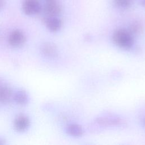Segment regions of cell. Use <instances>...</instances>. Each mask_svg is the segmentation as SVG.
I'll use <instances>...</instances> for the list:
<instances>
[{"instance_id":"cell-1","label":"cell","mask_w":145,"mask_h":145,"mask_svg":"<svg viewBox=\"0 0 145 145\" xmlns=\"http://www.w3.org/2000/svg\"><path fill=\"white\" fill-rule=\"evenodd\" d=\"M112 40L116 46L125 50L131 49L134 44L133 35L129 30L123 28L117 29L114 31Z\"/></svg>"},{"instance_id":"cell-15","label":"cell","mask_w":145,"mask_h":145,"mask_svg":"<svg viewBox=\"0 0 145 145\" xmlns=\"http://www.w3.org/2000/svg\"><path fill=\"white\" fill-rule=\"evenodd\" d=\"M5 143V142L4 140H3V139H2V138H0V145L4 144Z\"/></svg>"},{"instance_id":"cell-4","label":"cell","mask_w":145,"mask_h":145,"mask_svg":"<svg viewBox=\"0 0 145 145\" xmlns=\"http://www.w3.org/2000/svg\"><path fill=\"white\" fill-rule=\"evenodd\" d=\"M44 11L46 16H58L62 11V7L57 0H46Z\"/></svg>"},{"instance_id":"cell-6","label":"cell","mask_w":145,"mask_h":145,"mask_svg":"<svg viewBox=\"0 0 145 145\" xmlns=\"http://www.w3.org/2000/svg\"><path fill=\"white\" fill-rule=\"evenodd\" d=\"M30 121L29 118L24 114H19L17 116L14 121V126L15 129L19 132L25 131L29 127Z\"/></svg>"},{"instance_id":"cell-14","label":"cell","mask_w":145,"mask_h":145,"mask_svg":"<svg viewBox=\"0 0 145 145\" xmlns=\"http://www.w3.org/2000/svg\"><path fill=\"white\" fill-rule=\"evenodd\" d=\"M6 3V0H0V11L3 8Z\"/></svg>"},{"instance_id":"cell-13","label":"cell","mask_w":145,"mask_h":145,"mask_svg":"<svg viewBox=\"0 0 145 145\" xmlns=\"http://www.w3.org/2000/svg\"><path fill=\"white\" fill-rule=\"evenodd\" d=\"M113 2L114 5L120 8H127L132 3V0H113Z\"/></svg>"},{"instance_id":"cell-9","label":"cell","mask_w":145,"mask_h":145,"mask_svg":"<svg viewBox=\"0 0 145 145\" xmlns=\"http://www.w3.org/2000/svg\"><path fill=\"white\" fill-rule=\"evenodd\" d=\"M13 96L11 88L6 86H0V103L5 104L10 101Z\"/></svg>"},{"instance_id":"cell-10","label":"cell","mask_w":145,"mask_h":145,"mask_svg":"<svg viewBox=\"0 0 145 145\" xmlns=\"http://www.w3.org/2000/svg\"><path fill=\"white\" fill-rule=\"evenodd\" d=\"M13 99L15 102L21 105H25L28 103L29 97L27 93L24 90H18L13 95Z\"/></svg>"},{"instance_id":"cell-8","label":"cell","mask_w":145,"mask_h":145,"mask_svg":"<svg viewBox=\"0 0 145 145\" xmlns=\"http://www.w3.org/2000/svg\"><path fill=\"white\" fill-rule=\"evenodd\" d=\"M96 122L101 126H107L121 125L122 123V120L118 117H101L97 118V119L96 120Z\"/></svg>"},{"instance_id":"cell-3","label":"cell","mask_w":145,"mask_h":145,"mask_svg":"<svg viewBox=\"0 0 145 145\" xmlns=\"http://www.w3.org/2000/svg\"><path fill=\"white\" fill-rule=\"evenodd\" d=\"M26 41L25 34L19 29L12 31L8 36V44L14 48H20L22 46Z\"/></svg>"},{"instance_id":"cell-7","label":"cell","mask_w":145,"mask_h":145,"mask_svg":"<svg viewBox=\"0 0 145 145\" xmlns=\"http://www.w3.org/2000/svg\"><path fill=\"white\" fill-rule=\"evenodd\" d=\"M46 28L52 32H56L60 30L62 25V20L58 16H46L44 19Z\"/></svg>"},{"instance_id":"cell-16","label":"cell","mask_w":145,"mask_h":145,"mask_svg":"<svg viewBox=\"0 0 145 145\" xmlns=\"http://www.w3.org/2000/svg\"><path fill=\"white\" fill-rule=\"evenodd\" d=\"M142 5H143V6L145 7V0H143V1H142Z\"/></svg>"},{"instance_id":"cell-2","label":"cell","mask_w":145,"mask_h":145,"mask_svg":"<svg viewBox=\"0 0 145 145\" xmlns=\"http://www.w3.org/2000/svg\"><path fill=\"white\" fill-rule=\"evenodd\" d=\"M22 10L26 15L33 16L41 11L42 6L39 0H24Z\"/></svg>"},{"instance_id":"cell-5","label":"cell","mask_w":145,"mask_h":145,"mask_svg":"<svg viewBox=\"0 0 145 145\" xmlns=\"http://www.w3.org/2000/svg\"><path fill=\"white\" fill-rule=\"evenodd\" d=\"M41 53L49 58H54L57 57L58 52L57 46L51 42H45L40 46Z\"/></svg>"},{"instance_id":"cell-11","label":"cell","mask_w":145,"mask_h":145,"mask_svg":"<svg viewBox=\"0 0 145 145\" xmlns=\"http://www.w3.org/2000/svg\"><path fill=\"white\" fill-rule=\"evenodd\" d=\"M66 133L74 137H81L83 134V129L80 125L76 123H71L66 127Z\"/></svg>"},{"instance_id":"cell-17","label":"cell","mask_w":145,"mask_h":145,"mask_svg":"<svg viewBox=\"0 0 145 145\" xmlns=\"http://www.w3.org/2000/svg\"><path fill=\"white\" fill-rule=\"evenodd\" d=\"M144 125H145V118L144 119Z\"/></svg>"},{"instance_id":"cell-12","label":"cell","mask_w":145,"mask_h":145,"mask_svg":"<svg viewBox=\"0 0 145 145\" xmlns=\"http://www.w3.org/2000/svg\"><path fill=\"white\" fill-rule=\"evenodd\" d=\"M129 31L133 35H138L143 32V27L140 23L134 22L130 25Z\"/></svg>"}]
</instances>
